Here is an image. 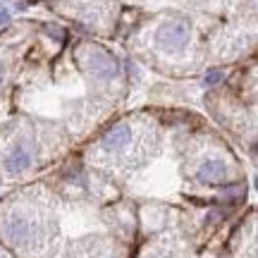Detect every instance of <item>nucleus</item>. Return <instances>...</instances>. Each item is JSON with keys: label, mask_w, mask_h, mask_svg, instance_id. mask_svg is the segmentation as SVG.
<instances>
[{"label": "nucleus", "mask_w": 258, "mask_h": 258, "mask_svg": "<svg viewBox=\"0 0 258 258\" xmlns=\"http://www.w3.org/2000/svg\"><path fill=\"white\" fill-rule=\"evenodd\" d=\"M244 199H246V184L237 179V182L218 186V194H215L213 203L215 206H225V208H237V206L244 203Z\"/></svg>", "instance_id": "nucleus-7"}, {"label": "nucleus", "mask_w": 258, "mask_h": 258, "mask_svg": "<svg viewBox=\"0 0 258 258\" xmlns=\"http://www.w3.org/2000/svg\"><path fill=\"white\" fill-rule=\"evenodd\" d=\"M38 139L34 132H19L17 137L12 139L5 148V153L0 158V167L3 172L10 177H19L34 170V165L38 163Z\"/></svg>", "instance_id": "nucleus-4"}, {"label": "nucleus", "mask_w": 258, "mask_h": 258, "mask_svg": "<svg viewBox=\"0 0 258 258\" xmlns=\"http://www.w3.org/2000/svg\"><path fill=\"white\" fill-rule=\"evenodd\" d=\"M53 234V218L43 203L31 196H10L0 211V239L15 253L36 258Z\"/></svg>", "instance_id": "nucleus-1"}, {"label": "nucleus", "mask_w": 258, "mask_h": 258, "mask_svg": "<svg viewBox=\"0 0 258 258\" xmlns=\"http://www.w3.org/2000/svg\"><path fill=\"white\" fill-rule=\"evenodd\" d=\"M8 22H10V15L5 12V10H0V27H3V24H8Z\"/></svg>", "instance_id": "nucleus-10"}, {"label": "nucleus", "mask_w": 258, "mask_h": 258, "mask_svg": "<svg viewBox=\"0 0 258 258\" xmlns=\"http://www.w3.org/2000/svg\"><path fill=\"white\" fill-rule=\"evenodd\" d=\"M225 77H227V72H225L222 67H215V70H208V72H206V77H203V84L213 89V86H218V84H220Z\"/></svg>", "instance_id": "nucleus-8"}, {"label": "nucleus", "mask_w": 258, "mask_h": 258, "mask_svg": "<svg viewBox=\"0 0 258 258\" xmlns=\"http://www.w3.org/2000/svg\"><path fill=\"white\" fill-rule=\"evenodd\" d=\"M74 62L84 74L101 84H110L120 77V62L110 50H105L98 43H82L74 50Z\"/></svg>", "instance_id": "nucleus-3"}, {"label": "nucleus", "mask_w": 258, "mask_h": 258, "mask_svg": "<svg viewBox=\"0 0 258 258\" xmlns=\"http://www.w3.org/2000/svg\"><path fill=\"white\" fill-rule=\"evenodd\" d=\"M5 84H8V67L0 62V91L5 89Z\"/></svg>", "instance_id": "nucleus-9"}, {"label": "nucleus", "mask_w": 258, "mask_h": 258, "mask_svg": "<svg viewBox=\"0 0 258 258\" xmlns=\"http://www.w3.org/2000/svg\"><path fill=\"white\" fill-rule=\"evenodd\" d=\"M98 153L108 160H122L124 165H137L141 160V134L134 120H117L103 129L98 137Z\"/></svg>", "instance_id": "nucleus-2"}, {"label": "nucleus", "mask_w": 258, "mask_h": 258, "mask_svg": "<svg viewBox=\"0 0 258 258\" xmlns=\"http://www.w3.org/2000/svg\"><path fill=\"white\" fill-rule=\"evenodd\" d=\"M237 177H239L237 165L225 156H206L194 167V179L203 186L230 184V182H237Z\"/></svg>", "instance_id": "nucleus-5"}, {"label": "nucleus", "mask_w": 258, "mask_h": 258, "mask_svg": "<svg viewBox=\"0 0 258 258\" xmlns=\"http://www.w3.org/2000/svg\"><path fill=\"white\" fill-rule=\"evenodd\" d=\"M191 41V24L182 17L165 19L153 34V43L163 53H179L184 50Z\"/></svg>", "instance_id": "nucleus-6"}]
</instances>
